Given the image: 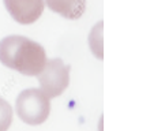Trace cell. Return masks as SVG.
<instances>
[{
  "instance_id": "2",
  "label": "cell",
  "mask_w": 150,
  "mask_h": 131,
  "mask_svg": "<svg viewBox=\"0 0 150 131\" xmlns=\"http://www.w3.org/2000/svg\"><path fill=\"white\" fill-rule=\"evenodd\" d=\"M16 115L29 126H38L51 113V100L41 89H25L15 101Z\"/></svg>"
},
{
  "instance_id": "5",
  "label": "cell",
  "mask_w": 150,
  "mask_h": 131,
  "mask_svg": "<svg viewBox=\"0 0 150 131\" xmlns=\"http://www.w3.org/2000/svg\"><path fill=\"white\" fill-rule=\"evenodd\" d=\"M53 12L67 19H79L86 10V0H44Z\"/></svg>"
},
{
  "instance_id": "3",
  "label": "cell",
  "mask_w": 150,
  "mask_h": 131,
  "mask_svg": "<svg viewBox=\"0 0 150 131\" xmlns=\"http://www.w3.org/2000/svg\"><path fill=\"white\" fill-rule=\"evenodd\" d=\"M37 79L41 90L49 98L57 97L67 89L70 84V67L59 57L48 60L44 70L37 75Z\"/></svg>"
},
{
  "instance_id": "6",
  "label": "cell",
  "mask_w": 150,
  "mask_h": 131,
  "mask_svg": "<svg viewBox=\"0 0 150 131\" xmlns=\"http://www.w3.org/2000/svg\"><path fill=\"white\" fill-rule=\"evenodd\" d=\"M12 123V108L8 101L0 97V131H7Z\"/></svg>"
},
{
  "instance_id": "1",
  "label": "cell",
  "mask_w": 150,
  "mask_h": 131,
  "mask_svg": "<svg viewBox=\"0 0 150 131\" xmlns=\"http://www.w3.org/2000/svg\"><path fill=\"white\" fill-rule=\"evenodd\" d=\"M0 62L23 75L37 76L48 60L42 45L28 37L14 34L0 41Z\"/></svg>"
},
{
  "instance_id": "4",
  "label": "cell",
  "mask_w": 150,
  "mask_h": 131,
  "mask_svg": "<svg viewBox=\"0 0 150 131\" xmlns=\"http://www.w3.org/2000/svg\"><path fill=\"white\" fill-rule=\"evenodd\" d=\"M12 19L21 25L34 23L44 12V0H3Z\"/></svg>"
}]
</instances>
